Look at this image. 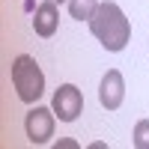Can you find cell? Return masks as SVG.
Wrapping results in <instances>:
<instances>
[{
	"mask_svg": "<svg viewBox=\"0 0 149 149\" xmlns=\"http://www.w3.org/2000/svg\"><path fill=\"white\" fill-rule=\"evenodd\" d=\"M90 30H93L95 39L113 54L122 51V48L128 45V39H131V21L125 18V12H122L119 3H113V0L98 3L95 15L90 18Z\"/></svg>",
	"mask_w": 149,
	"mask_h": 149,
	"instance_id": "6da1fadb",
	"label": "cell"
},
{
	"mask_svg": "<svg viewBox=\"0 0 149 149\" xmlns=\"http://www.w3.org/2000/svg\"><path fill=\"white\" fill-rule=\"evenodd\" d=\"M57 24H60L57 0H45V3L36 6V12H33V30H36V36L51 39V36L57 33Z\"/></svg>",
	"mask_w": 149,
	"mask_h": 149,
	"instance_id": "8992f818",
	"label": "cell"
},
{
	"mask_svg": "<svg viewBox=\"0 0 149 149\" xmlns=\"http://www.w3.org/2000/svg\"><path fill=\"white\" fill-rule=\"evenodd\" d=\"M57 3H69V0H57Z\"/></svg>",
	"mask_w": 149,
	"mask_h": 149,
	"instance_id": "30bf717a",
	"label": "cell"
},
{
	"mask_svg": "<svg viewBox=\"0 0 149 149\" xmlns=\"http://www.w3.org/2000/svg\"><path fill=\"white\" fill-rule=\"evenodd\" d=\"M131 143H134V149H149V119H137Z\"/></svg>",
	"mask_w": 149,
	"mask_h": 149,
	"instance_id": "ba28073f",
	"label": "cell"
},
{
	"mask_svg": "<svg viewBox=\"0 0 149 149\" xmlns=\"http://www.w3.org/2000/svg\"><path fill=\"white\" fill-rule=\"evenodd\" d=\"M51 107H54V113H57L60 122H74L81 116V110H84V93L74 84H60L57 93H54Z\"/></svg>",
	"mask_w": 149,
	"mask_h": 149,
	"instance_id": "277c9868",
	"label": "cell"
},
{
	"mask_svg": "<svg viewBox=\"0 0 149 149\" xmlns=\"http://www.w3.org/2000/svg\"><path fill=\"white\" fill-rule=\"evenodd\" d=\"M12 74V86L24 104H36L45 93V72L39 69V63L30 57V54H18L9 66Z\"/></svg>",
	"mask_w": 149,
	"mask_h": 149,
	"instance_id": "7a4b0ae2",
	"label": "cell"
},
{
	"mask_svg": "<svg viewBox=\"0 0 149 149\" xmlns=\"http://www.w3.org/2000/svg\"><path fill=\"white\" fill-rule=\"evenodd\" d=\"M54 149H78V140H57Z\"/></svg>",
	"mask_w": 149,
	"mask_h": 149,
	"instance_id": "9c48e42d",
	"label": "cell"
},
{
	"mask_svg": "<svg viewBox=\"0 0 149 149\" xmlns=\"http://www.w3.org/2000/svg\"><path fill=\"white\" fill-rule=\"evenodd\" d=\"M125 98V81H122L119 69H107L102 84H98V102H102L104 110H116Z\"/></svg>",
	"mask_w": 149,
	"mask_h": 149,
	"instance_id": "5b68a950",
	"label": "cell"
},
{
	"mask_svg": "<svg viewBox=\"0 0 149 149\" xmlns=\"http://www.w3.org/2000/svg\"><path fill=\"white\" fill-rule=\"evenodd\" d=\"M66 6H69V15L74 21H90L98 9V0H69Z\"/></svg>",
	"mask_w": 149,
	"mask_h": 149,
	"instance_id": "52a82bcc",
	"label": "cell"
},
{
	"mask_svg": "<svg viewBox=\"0 0 149 149\" xmlns=\"http://www.w3.org/2000/svg\"><path fill=\"white\" fill-rule=\"evenodd\" d=\"M54 107H42V104H36L27 110V119H24V131H27V140L33 146H45L48 140L54 137Z\"/></svg>",
	"mask_w": 149,
	"mask_h": 149,
	"instance_id": "3957f363",
	"label": "cell"
}]
</instances>
